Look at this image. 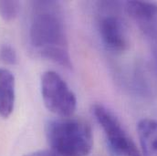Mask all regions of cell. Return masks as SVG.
I'll list each match as a JSON object with an SVG mask.
<instances>
[{
  "mask_svg": "<svg viewBox=\"0 0 157 156\" xmlns=\"http://www.w3.org/2000/svg\"><path fill=\"white\" fill-rule=\"evenodd\" d=\"M153 64L157 74V45L154 46V49H153Z\"/></svg>",
  "mask_w": 157,
  "mask_h": 156,
  "instance_id": "12",
  "label": "cell"
},
{
  "mask_svg": "<svg viewBox=\"0 0 157 156\" xmlns=\"http://www.w3.org/2000/svg\"><path fill=\"white\" fill-rule=\"evenodd\" d=\"M92 113L101 127L113 156H142L115 114L101 104L92 107Z\"/></svg>",
  "mask_w": 157,
  "mask_h": 156,
  "instance_id": "5",
  "label": "cell"
},
{
  "mask_svg": "<svg viewBox=\"0 0 157 156\" xmlns=\"http://www.w3.org/2000/svg\"><path fill=\"white\" fill-rule=\"evenodd\" d=\"M98 31L103 46L113 53L124 52L129 47L125 22L119 14L123 3L117 1L99 2Z\"/></svg>",
  "mask_w": 157,
  "mask_h": 156,
  "instance_id": "3",
  "label": "cell"
},
{
  "mask_svg": "<svg viewBox=\"0 0 157 156\" xmlns=\"http://www.w3.org/2000/svg\"><path fill=\"white\" fill-rule=\"evenodd\" d=\"M46 134L51 151L58 156H87L93 146L91 128L79 119L52 120L47 125Z\"/></svg>",
  "mask_w": 157,
  "mask_h": 156,
  "instance_id": "2",
  "label": "cell"
},
{
  "mask_svg": "<svg viewBox=\"0 0 157 156\" xmlns=\"http://www.w3.org/2000/svg\"><path fill=\"white\" fill-rule=\"evenodd\" d=\"M41 96L47 109L59 118L71 117L77 108V98L62 77L53 70L43 73Z\"/></svg>",
  "mask_w": 157,
  "mask_h": 156,
  "instance_id": "4",
  "label": "cell"
},
{
  "mask_svg": "<svg viewBox=\"0 0 157 156\" xmlns=\"http://www.w3.org/2000/svg\"><path fill=\"white\" fill-rule=\"evenodd\" d=\"M18 58L16 49L9 44H3L0 46V62L5 65H16Z\"/></svg>",
  "mask_w": 157,
  "mask_h": 156,
  "instance_id": "10",
  "label": "cell"
},
{
  "mask_svg": "<svg viewBox=\"0 0 157 156\" xmlns=\"http://www.w3.org/2000/svg\"><path fill=\"white\" fill-rule=\"evenodd\" d=\"M138 137L144 156H157V120L144 118L137 124Z\"/></svg>",
  "mask_w": 157,
  "mask_h": 156,
  "instance_id": "8",
  "label": "cell"
},
{
  "mask_svg": "<svg viewBox=\"0 0 157 156\" xmlns=\"http://www.w3.org/2000/svg\"><path fill=\"white\" fill-rule=\"evenodd\" d=\"M20 3L18 1L1 0L0 1V16L7 22L14 20L19 14Z\"/></svg>",
  "mask_w": 157,
  "mask_h": 156,
  "instance_id": "9",
  "label": "cell"
},
{
  "mask_svg": "<svg viewBox=\"0 0 157 156\" xmlns=\"http://www.w3.org/2000/svg\"><path fill=\"white\" fill-rule=\"evenodd\" d=\"M25 156H58L55 153H53L52 151H48V150H39L33 152L31 154H29Z\"/></svg>",
  "mask_w": 157,
  "mask_h": 156,
  "instance_id": "11",
  "label": "cell"
},
{
  "mask_svg": "<svg viewBox=\"0 0 157 156\" xmlns=\"http://www.w3.org/2000/svg\"><path fill=\"white\" fill-rule=\"evenodd\" d=\"M16 101V81L12 72L0 68V116L8 118L14 111Z\"/></svg>",
  "mask_w": 157,
  "mask_h": 156,
  "instance_id": "7",
  "label": "cell"
},
{
  "mask_svg": "<svg viewBox=\"0 0 157 156\" xmlns=\"http://www.w3.org/2000/svg\"><path fill=\"white\" fill-rule=\"evenodd\" d=\"M29 39L42 58L63 68L72 69L65 24L58 2L32 3Z\"/></svg>",
  "mask_w": 157,
  "mask_h": 156,
  "instance_id": "1",
  "label": "cell"
},
{
  "mask_svg": "<svg viewBox=\"0 0 157 156\" xmlns=\"http://www.w3.org/2000/svg\"><path fill=\"white\" fill-rule=\"evenodd\" d=\"M124 9L144 36L150 40L154 46L157 45L156 2L127 1L124 3Z\"/></svg>",
  "mask_w": 157,
  "mask_h": 156,
  "instance_id": "6",
  "label": "cell"
}]
</instances>
